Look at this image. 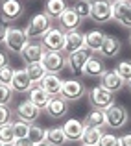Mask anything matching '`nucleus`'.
I'll return each instance as SVG.
<instances>
[{
    "label": "nucleus",
    "instance_id": "f257e3e1",
    "mask_svg": "<svg viewBox=\"0 0 131 146\" xmlns=\"http://www.w3.org/2000/svg\"><path fill=\"white\" fill-rule=\"evenodd\" d=\"M52 22H54V21L44 13V11H43V13L33 15V17L30 19L26 30H24L28 41H41V39L46 35V33L50 32V28H52Z\"/></svg>",
    "mask_w": 131,
    "mask_h": 146
},
{
    "label": "nucleus",
    "instance_id": "f03ea898",
    "mask_svg": "<svg viewBox=\"0 0 131 146\" xmlns=\"http://www.w3.org/2000/svg\"><path fill=\"white\" fill-rule=\"evenodd\" d=\"M129 122V113L124 106L120 104H113L109 109H105V126L113 131L122 129Z\"/></svg>",
    "mask_w": 131,
    "mask_h": 146
},
{
    "label": "nucleus",
    "instance_id": "7ed1b4c3",
    "mask_svg": "<svg viewBox=\"0 0 131 146\" xmlns=\"http://www.w3.org/2000/svg\"><path fill=\"white\" fill-rule=\"evenodd\" d=\"M87 94V87L81 80L78 78H70V80H63V85H61V93L59 96H63L68 104L70 102H78Z\"/></svg>",
    "mask_w": 131,
    "mask_h": 146
},
{
    "label": "nucleus",
    "instance_id": "20e7f679",
    "mask_svg": "<svg viewBox=\"0 0 131 146\" xmlns=\"http://www.w3.org/2000/svg\"><path fill=\"white\" fill-rule=\"evenodd\" d=\"M91 21L96 24H105L113 21V2L111 0H94L91 4Z\"/></svg>",
    "mask_w": 131,
    "mask_h": 146
},
{
    "label": "nucleus",
    "instance_id": "39448f33",
    "mask_svg": "<svg viewBox=\"0 0 131 146\" xmlns=\"http://www.w3.org/2000/svg\"><path fill=\"white\" fill-rule=\"evenodd\" d=\"M41 65L44 67L46 74H59L67 68V54L65 52H44Z\"/></svg>",
    "mask_w": 131,
    "mask_h": 146
},
{
    "label": "nucleus",
    "instance_id": "423d86ee",
    "mask_svg": "<svg viewBox=\"0 0 131 146\" xmlns=\"http://www.w3.org/2000/svg\"><path fill=\"white\" fill-rule=\"evenodd\" d=\"M4 44H6L7 52L11 54H21L24 46L28 44V37H26L24 30L21 28H7V33H6V39H4Z\"/></svg>",
    "mask_w": 131,
    "mask_h": 146
},
{
    "label": "nucleus",
    "instance_id": "0eeeda50",
    "mask_svg": "<svg viewBox=\"0 0 131 146\" xmlns=\"http://www.w3.org/2000/svg\"><path fill=\"white\" fill-rule=\"evenodd\" d=\"M26 7L21 0H6L0 4V21L2 22H15L24 15Z\"/></svg>",
    "mask_w": 131,
    "mask_h": 146
},
{
    "label": "nucleus",
    "instance_id": "6e6552de",
    "mask_svg": "<svg viewBox=\"0 0 131 146\" xmlns=\"http://www.w3.org/2000/svg\"><path fill=\"white\" fill-rule=\"evenodd\" d=\"M44 52H63L65 48V32L57 26V28H50V32L41 39Z\"/></svg>",
    "mask_w": 131,
    "mask_h": 146
},
{
    "label": "nucleus",
    "instance_id": "1a4fd4ad",
    "mask_svg": "<svg viewBox=\"0 0 131 146\" xmlns=\"http://www.w3.org/2000/svg\"><path fill=\"white\" fill-rule=\"evenodd\" d=\"M89 102H91V106L94 107V109L105 111L114 104V94L109 93V91H105L103 87H92V89L89 91Z\"/></svg>",
    "mask_w": 131,
    "mask_h": 146
},
{
    "label": "nucleus",
    "instance_id": "9d476101",
    "mask_svg": "<svg viewBox=\"0 0 131 146\" xmlns=\"http://www.w3.org/2000/svg\"><path fill=\"white\" fill-rule=\"evenodd\" d=\"M13 113H15V117H17L19 120L26 122V124H35L43 111H41L39 107H35L30 100H24V102H21L17 107H15Z\"/></svg>",
    "mask_w": 131,
    "mask_h": 146
},
{
    "label": "nucleus",
    "instance_id": "9b49d317",
    "mask_svg": "<svg viewBox=\"0 0 131 146\" xmlns=\"http://www.w3.org/2000/svg\"><path fill=\"white\" fill-rule=\"evenodd\" d=\"M92 54L89 52L87 48H81L78 50V52H72L67 56V67L70 68V72H74V74H83V67L87 65L89 57H91Z\"/></svg>",
    "mask_w": 131,
    "mask_h": 146
},
{
    "label": "nucleus",
    "instance_id": "f8f14e48",
    "mask_svg": "<svg viewBox=\"0 0 131 146\" xmlns=\"http://www.w3.org/2000/svg\"><path fill=\"white\" fill-rule=\"evenodd\" d=\"M43 113H46V117H50V118H56V120L63 118L68 115V102L63 96H52Z\"/></svg>",
    "mask_w": 131,
    "mask_h": 146
},
{
    "label": "nucleus",
    "instance_id": "ddd939ff",
    "mask_svg": "<svg viewBox=\"0 0 131 146\" xmlns=\"http://www.w3.org/2000/svg\"><path fill=\"white\" fill-rule=\"evenodd\" d=\"M81 19H79V15L76 13L74 7H67V9L61 13V17L57 19V24H59V28L63 30V32H72V30H78L79 26H81Z\"/></svg>",
    "mask_w": 131,
    "mask_h": 146
},
{
    "label": "nucleus",
    "instance_id": "4468645a",
    "mask_svg": "<svg viewBox=\"0 0 131 146\" xmlns=\"http://www.w3.org/2000/svg\"><path fill=\"white\" fill-rule=\"evenodd\" d=\"M102 83H100V87H103L105 91H109V93H113V94H116L118 91H122L126 87V82L120 78V76L116 74L114 70H105L102 74Z\"/></svg>",
    "mask_w": 131,
    "mask_h": 146
},
{
    "label": "nucleus",
    "instance_id": "2eb2a0df",
    "mask_svg": "<svg viewBox=\"0 0 131 146\" xmlns=\"http://www.w3.org/2000/svg\"><path fill=\"white\" fill-rule=\"evenodd\" d=\"M9 87L13 93H30L33 83L30 82V76L26 72V68H15V74H13V80H11Z\"/></svg>",
    "mask_w": 131,
    "mask_h": 146
},
{
    "label": "nucleus",
    "instance_id": "dca6fc26",
    "mask_svg": "<svg viewBox=\"0 0 131 146\" xmlns=\"http://www.w3.org/2000/svg\"><path fill=\"white\" fill-rule=\"evenodd\" d=\"M83 43H85V33H81L79 30H72V32H65V48L63 52L72 54V52H78V50L83 48Z\"/></svg>",
    "mask_w": 131,
    "mask_h": 146
},
{
    "label": "nucleus",
    "instance_id": "f3484780",
    "mask_svg": "<svg viewBox=\"0 0 131 146\" xmlns=\"http://www.w3.org/2000/svg\"><path fill=\"white\" fill-rule=\"evenodd\" d=\"M43 54H44V48L41 43L37 41H28V44L24 46V50L21 52V57L24 59V63H37V61L43 59Z\"/></svg>",
    "mask_w": 131,
    "mask_h": 146
},
{
    "label": "nucleus",
    "instance_id": "a211bd4d",
    "mask_svg": "<svg viewBox=\"0 0 131 146\" xmlns=\"http://www.w3.org/2000/svg\"><path fill=\"white\" fill-rule=\"evenodd\" d=\"M61 128H63V131H65L67 141L76 143V141L81 139V133H83V129H85V124H83V120H78V118H68Z\"/></svg>",
    "mask_w": 131,
    "mask_h": 146
},
{
    "label": "nucleus",
    "instance_id": "6ab92c4d",
    "mask_svg": "<svg viewBox=\"0 0 131 146\" xmlns=\"http://www.w3.org/2000/svg\"><path fill=\"white\" fill-rule=\"evenodd\" d=\"M63 80L59 78V74H44V78L39 82V87L50 96H59Z\"/></svg>",
    "mask_w": 131,
    "mask_h": 146
},
{
    "label": "nucleus",
    "instance_id": "aec40b11",
    "mask_svg": "<svg viewBox=\"0 0 131 146\" xmlns=\"http://www.w3.org/2000/svg\"><path fill=\"white\" fill-rule=\"evenodd\" d=\"M120 39L114 35H105V39H103V44L102 48H100V56L105 57V59H111V57H116L118 52H120Z\"/></svg>",
    "mask_w": 131,
    "mask_h": 146
},
{
    "label": "nucleus",
    "instance_id": "412c9836",
    "mask_svg": "<svg viewBox=\"0 0 131 146\" xmlns=\"http://www.w3.org/2000/svg\"><path fill=\"white\" fill-rule=\"evenodd\" d=\"M103 39H105V35H103L102 32H98V30L87 32L85 33V43H83V48H87L91 54H98L100 48H102V44H103Z\"/></svg>",
    "mask_w": 131,
    "mask_h": 146
},
{
    "label": "nucleus",
    "instance_id": "4be33fe9",
    "mask_svg": "<svg viewBox=\"0 0 131 146\" xmlns=\"http://www.w3.org/2000/svg\"><path fill=\"white\" fill-rule=\"evenodd\" d=\"M105 72V65L100 57L91 56L87 61V65L83 67V76H89V78H102V74Z\"/></svg>",
    "mask_w": 131,
    "mask_h": 146
},
{
    "label": "nucleus",
    "instance_id": "5701e85b",
    "mask_svg": "<svg viewBox=\"0 0 131 146\" xmlns=\"http://www.w3.org/2000/svg\"><path fill=\"white\" fill-rule=\"evenodd\" d=\"M50 94H46L43 89L39 87V83H33V87L30 89V102L33 104L35 107H39L41 111H44L46 109V106H48V102H50Z\"/></svg>",
    "mask_w": 131,
    "mask_h": 146
},
{
    "label": "nucleus",
    "instance_id": "b1692460",
    "mask_svg": "<svg viewBox=\"0 0 131 146\" xmlns=\"http://www.w3.org/2000/svg\"><path fill=\"white\" fill-rule=\"evenodd\" d=\"M83 124H85L87 128H100V129H103L105 128V111L94 109V107H92V109L85 115Z\"/></svg>",
    "mask_w": 131,
    "mask_h": 146
},
{
    "label": "nucleus",
    "instance_id": "393cba45",
    "mask_svg": "<svg viewBox=\"0 0 131 146\" xmlns=\"http://www.w3.org/2000/svg\"><path fill=\"white\" fill-rule=\"evenodd\" d=\"M44 143L50 146H63L67 143V137H65V131L61 126H52V128L46 129V137Z\"/></svg>",
    "mask_w": 131,
    "mask_h": 146
},
{
    "label": "nucleus",
    "instance_id": "a878e982",
    "mask_svg": "<svg viewBox=\"0 0 131 146\" xmlns=\"http://www.w3.org/2000/svg\"><path fill=\"white\" fill-rule=\"evenodd\" d=\"M67 7H68L67 6V0H46L44 13L48 15L52 21H57V19L61 17V13H63Z\"/></svg>",
    "mask_w": 131,
    "mask_h": 146
},
{
    "label": "nucleus",
    "instance_id": "bb28decb",
    "mask_svg": "<svg viewBox=\"0 0 131 146\" xmlns=\"http://www.w3.org/2000/svg\"><path fill=\"white\" fill-rule=\"evenodd\" d=\"M102 133H103V129H100V128H87L85 126L79 141H81V144H87V146H98Z\"/></svg>",
    "mask_w": 131,
    "mask_h": 146
},
{
    "label": "nucleus",
    "instance_id": "cd10ccee",
    "mask_svg": "<svg viewBox=\"0 0 131 146\" xmlns=\"http://www.w3.org/2000/svg\"><path fill=\"white\" fill-rule=\"evenodd\" d=\"M24 68H26V72H28L30 82L32 83H39L41 80L44 78V74H46V70H44L43 65H41V61H37V63H28Z\"/></svg>",
    "mask_w": 131,
    "mask_h": 146
},
{
    "label": "nucleus",
    "instance_id": "c85d7f7f",
    "mask_svg": "<svg viewBox=\"0 0 131 146\" xmlns=\"http://www.w3.org/2000/svg\"><path fill=\"white\" fill-rule=\"evenodd\" d=\"M44 137H46V129H43L41 126H37V124H30L28 139L32 141L33 144H41V143H44Z\"/></svg>",
    "mask_w": 131,
    "mask_h": 146
},
{
    "label": "nucleus",
    "instance_id": "c756f323",
    "mask_svg": "<svg viewBox=\"0 0 131 146\" xmlns=\"http://www.w3.org/2000/svg\"><path fill=\"white\" fill-rule=\"evenodd\" d=\"M114 72L124 80L126 83L131 80V59H124V61H118L116 67H114Z\"/></svg>",
    "mask_w": 131,
    "mask_h": 146
},
{
    "label": "nucleus",
    "instance_id": "7c9ffc66",
    "mask_svg": "<svg viewBox=\"0 0 131 146\" xmlns=\"http://www.w3.org/2000/svg\"><path fill=\"white\" fill-rule=\"evenodd\" d=\"M91 4L92 2H89V0H74V9H76V13L79 15V19L81 21H85V19L91 17Z\"/></svg>",
    "mask_w": 131,
    "mask_h": 146
},
{
    "label": "nucleus",
    "instance_id": "2f4dec72",
    "mask_svg": "<svg viewBox=\"0 0 131 146\" xmlns=\"http://www.w3.org/2000/svg\"><path fill=\"white\" fill-rule=\"evenodd\" d=\"M11 128H13L15 141H17V139H26V137H28L30 124H26V122H22V120H13V122H11Z\"/></svg>",
    "mask_w": 131,
    "mask_h": 146
},
{
    "label": "nucleus",
    "instance_id": "473e14b6",
    "mask_svg": "<svg viewBox=\"0 0 131 146\" xmlns=\"http://www.w3.org/2000/svg\"><path fill=\"white\" fill-rule=\"evenodd\" d=\"M131 6V0H122V2H113V21L118 22V19L128 11V7Z\"/></svg>",
    "mask_w": 131,
    "mask_h": 146
},
{
    "label": "nucleus",
    "instance_id": "72a5a7b5",
    "mask_svg": "<svg viewBox=\"0 0 131 146\" xmlns=\"http://www.w3.org/2000/svg\"><path fill=\"white\" fill-rule=\"evenodd\" d=\"M13 109H11L9 106H4V104H0V128L2 126H7L13 122Z\"/></svg>",
    "mask_w": 131,
    "mask_h": 146
},
{
    "label": "nucleus",
    "instance_id": "f704fd0d",
    "mask_svg": "<svg viewBox=\"0 0 131 146\" xmlns=\"http://www.w3.org/2000/svg\"><path fill=\"white\" fill-rule=\"evenodd\" d=\"M15 68L11 65H6V67L0 68V85H11V80H13Z\"/></svg>",
    "mask_w": 131,
    "mask_h": 146
},
{
    "label": "nucleus",
    "instance_id": "c9c22d12",
    "mask_svg": "<svg viewBox=\"0 0 131 146\" xmlns=\"http://www.w3.org/2000/svg\"><path fill=\"white\" fill-rule=\"evenodd\" d=\"M0 143H2V144L15 143V135H13V128H11V124L0 128Z\"/></svg>",
    "mask_w": 131,
    "mask_h": 146
},
{
    "label": "nucleus",
    "instance_id": "e433bc0d",
    "mask_svg": "<svg viewBox=\"0 0 131 146\" xmlns=\"http://www.w3.org/2000/svg\"><path fill=\"white\" fill-rule=\"evenodd\" d=\"M98 146H120V139L114 133H102Z\"/></svg>",
    "mask_w": 131,
    "mask_h": 146
},
{
    "label": "nucleus",
    "instance_id": "4c0bfd02",
    "mask_svg": "<svg viewBox=\"0 0 131 146\" xmlns=\"http://www.w3.org/2000/svg\"><path fill=\"white\" fill-rule=\"evenodd\" d=\"M13 91H11L9 85H0V104L4 106H9V102L13 100Z\"/></svg>",
    "mask_w": 131,
    "mask_h": 146
},
{
    "label": "nucleus",
    "instance_id": "58836bf2",
    "mask_svg": "<svg viewBox=\"0 0 131 146\" xmlns=\"http://www.w3.org/2000/svg\"><path fill=\"white\" fill-rule=\"evenodd\" d=\"M118 24L124 26V28H131V6L128 7V11H126L120 19H118Z\"/></svg>",
    "mask_w": 131,
    "mask_h": 146
},
{
    "label": "nucleus",
    "instance_id": "ea45409f",
    "mask_svg": "<svg viewBox=\"0 0 131 146\" xmlns=\"http://www.w3.org/2000/svg\"><path fill=\"white\" fill-rule=\"evenodd\" d=\"M118 139H120V146H131V133H124Z\"/></svg>",
    "mask_w": 131,
    "mask_h": 146
},
{
    "label": "nucleus",
    "instance_id": "a19ab883",
    "mask_svg": "<svg viewBox=\"0 0 131 146\" xmlns=\"http://www.w3.org/2000/svg\"><path fill=\"white\" fill-rule=\"evenodd\" d=\"M13 144H15V146H35V144L32 143V141L28 139V137H26V139H17Z\"/></svg>",
    "mask_w": 131,
    "mask_h": 146
},
{
    "label": "nucleus",
    "instance_id": "79ce46f5",
    "mask_svg": "<svg viewBox=\"0 0 131 146\" xmlns=\"http://www.w3.org/2000/svg\"><path fill=\"white\" fill-rule=\"evenodd\" d=\"M6 33H7V26H6V22L0 21V43H4V39H6Z\"/></svg>",
    "mask_w": 131,
    "mask_h": 146
},
{
    "label": "nucleus",
    "instance_id": "37998d69",
    "mask_svg": "<svg viewBox=\"0 0 131 146\" xmlns=\"http://www.w3.org/2000/svg\"><path fill=\"white\" fill-rule=\"evenodd\" d=\"M6 65H9V57H7L6 52H0V68L6 67Z\"/></svg>",
    "mask_w": 131,
    "mask_h": 146
},
{
    "label": "nucleus",
    "instance_id": "c03bdc74",
    "mask_svg": "<svg viewBox=\"0 0 131 146\" xmlns=\"http://www.w3.org/2000/svg\"><path fill=\"white\" fill-rule=\"evenodd\" d=\"M35 146H50V144H46V143H41V144H35Z\"/></svg>",
    "mask_w": 131,
    "mask_h": 146
},
{
    "label": "nucleus",
    "instance_id": "a18cd8bd",
    "mask_svg": "<svg viewBox=\"0 0 131 146\" xmlns=\"http://www.w3.org/2000/svg\"><path fill=\"white\" fill-rule=\"evenodd\" d=\"M126 85H128V87H129V91H131V80H129V82H128V83H126Z\"/></svg>",
    "mask_w": 131,
    "mask_h": 146
},
{
    "label": "nucleus",
    "instance_id": "49530a36",
    "mask_svg": "<svg viewBox=\"0 0 131 146\" xmlns=\"http://www.w3.org/2000/svg\"><path fill=\"white\" fill-rule=\"evenodd\" d=\"M2 146H15L13 143H7V144H2Z\"/></svg>",
    "mask_w": 131,
    "mask_h": 146
},
{
    "label": "nucleus",
    "instance_id": "de8ad7c7",
    "mask_svg": "<svg viewBox=\"0 0 131 146\" xmlns=\"http://www.w3.org/2000/svg\"><path fill=\"white\" fill-rule=\"evenodd\" d=\"M111 2H122V0H111Z\"/></svg>",
    "mask_w": 131,
    "mask_h": 146
},
{
    "label": "nucleus",
    "instance_id": "09e8293b",
    "mask_svg": "<svg viewBox=\"0 0 131 146\" xmlns=\"http://www.w3.org/2000/svg\"><path fill=\"white\" fill-rule=\"evenodd\" d=\"M129 43H131V33H129Z\"/></svg>",
    "mask_w": 131,
    "mask_h": 146
},
{
    "label": "nucleus",
    "instance_id": "8fccbe9b",
    "mask_svg": "<svg viewBox=\"0 0 131 146\" xmlns=\"http://www.w3.org/2000/svg\"><path fill=\"white\" fill-rule=\"evenodd\" d=\"M2 2H6V0H0V4H2Z\"/></svg>",
    "mask_w": 131,
    "mask_h": 146
},
{
    "label": "nucleus",
    "instance_id": "3c124183",
    "mask_svg": "<svg viewBox=\"0 0 131 146\" xmlns=\"http://www.w3.org/2000/svg\"><path fill=\"white\" fill-rule=\"evenodd\" d=\"M89 2H94V0H89Z\"/></svg>",
    "mask_w": 131,
    "mask_h": 146
},
{
    "label": "nucleus",
    "instance_id": "603ef678",
    "mask_svg": "<svg viewBox=\"0 0 131 146\" xmlns=\"http://www.w3.org/2000/svg\"><path fill=\"white\" fill-rule=\"evenodd\" d=\"M81 146H87V144H81Z\"/></svg>",
    "mask_w": 131,
    "mask_h": 146
},
{
    "label": "nucleus",
    "instance_id": "864d4df0",
    "mask_svg": "<svg viewBox=\"0 0 131 146\" xmlns=\"http://www.w3.org/2000/svg\"><path fill=\"white\" fill-rule=\"evenodd\" d=\"M0 146H2V143H0Z\"/></svg>",
    "mask_w": 131,
    "mask_h": 146
}]
</instances>
